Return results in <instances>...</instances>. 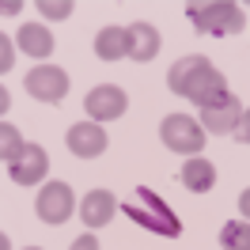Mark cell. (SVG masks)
Returning a JSON list of instances; mask_svg holds the SVG:
<instances>
[{
	"instance_id": "cell-1",
	"label": "cell",
	"mask_w": 250,
	"mask_h": 250,
	"mask_svg": "<svg viewBox=\"0 0 250 250\" xmlns=\"http://www.w3.org/2000/svg\"><path fill=\"white\" fill-rule=\"evenodd\" d=\"M167 87H171L178 99L205 106L208 99H216L220 91H228V80H224V72H220L208 57L189 53V57H182V61L171 64V72H167Z\"/></svg>"
},
{
	"instance_id": "cell-2",
	"label": "cell",
	"mask_w": 250,
	"mask_h": 250,
	"mask_svg": "<svg viewBox=\"0 0 250 250\" xmlns=\"http://www.w3.org/2000/svg\"><path fill=\"white\" fill-rule=\"evenodd\" d=\"M186 16L193 19L197 34H239L247 27V12L243 4L231 0H208V4H186Z\"/></svg>"
},
{
	"instance_id": "cell-3",
	"label": "cell",
	"mask_w": 250,
	"mask_h": 250,
	"mask_svg": "<svg viewBox=\"0 0 250 250\" xmlns=\"http://www.w3.org/2000/svg\"><path fill=\"white\" fill-rule=\"evenodd\" d=\"M125 216H133L137 224H144L148 231H159V235H167V239H174V235H182V224H178V216H174L167 205L159 201L152 189H137V201L133 205H125Z\"/></svg>"
},
{
	"instance_id": "cell-4",
	"label": "cell",
	"mask_w": 250,
	"mask_h": 250,
	"mask_svg": "<svg viewBox=\"0 0 250 250\" xmlns=\"http://www.w3.org/2000/svg\"><path fill=\"white\" fill-rule=\"evenodd\" d=\"M159 141L178 156H197L205 148V141H208V133L201 129V122H193L186 114H167L159 122Z\"/></svg>"
},
{
	"instance_id": "cell-5",
	"label": "cell",
	"mask_w": 250,
	"mask_h": 250,
	"mask_svg": "<svg viewBox=\"0 0 250 250\" xmlns=\"http://www.w3.org/2000/svg\"><path fill=\"white\" fill-rule=\"evenodd\" d=\"M23 87L38 103H61L68 95V72L57 68V64H38V68H31L23 76Z\"/></svg>"
},
{
	"instance_id": "cell-6",
	"label": "cell",
	"mask_w": 250,
	"mask_h": 250,
	"mask_svg": "<svg viewBox=\"0 0 250 250\" xmlns=\"http://www.w3.org/2000/svg\"><path fill=\"white\" fill-rule=\"evenodd\" d=\"M76 208V197H72V186L68 182H46L38 201H34V212L42 224H64Z\"/></svg>"
},
{
	"instance_id": "cell-7",
	"label": "cell",
	"mask_w": 250,
	"mask_h": 250,
	"mask_svg": "<svg viewBox=\"0 0 250 250\" xmlns=\"http://www.w3.org/2000/svg\"><path fill=\"white\" fill-rule=\"evenodd\" d=\"M243 118V106H239V99L231 91H220L216 99H208L201 106V129L205 133H235V125Z\"/></svg>"
},
{
	"instance_id": "cell-8",
	"label": "cell",
	"mask_w": 250,
	"mask_h": 250,
	"mask_svg": "<svg viewBox=\"0 0 250 250\" xmlns=\"http://www.w3.org/2000/svg\"><path fill=\"white\" fill-rule=\"evenodd\" d=\"M125 106H129V95H125L122 87H114V83L91 87L87 99H83V110H87L91 122H114V118L125 114Z\"/></svg>"
},
{
	"instance_id": "cell-9",
	"label": "cell",
	"mask_w": 250,
	"mask_h": 250,
	"mask_svg": "<svg viewBox=\"0 0 250 250\" xmlns=\"http://www.w3.org/2000/svg\"><path fill=\"white\" fill-rule=\"evenodd\" d=\"M49 171V156L42 144H23V152H19L16 163H8V174H12V182L16 186H34V182H42Z\"/></svg>"
},
{
	"instance_id": "cell-10",
	"label": "cell",
	"mask_w": 250,
	"mask_h": 250,
	"mask_svg": "<svg viewBox=\"0 0 250 250\" xmlns=\"http://www.w3.org/2000/svg\"><path fill=\"white\" fill-rule=\"evenodd\" d=\"M68 152L76 159H95L106 152V129L99 122H80L68 129Z\"/></svg>"
},
{
	"instance_id": "cell-11",
	"label": "cell",
	"mask_w": 250,
	"mask_h": 250,
	"mask_svg": "<svg viewBox=\"0 0 250 250\" xmlns=\"http://www.w3.org/2000/svg\"><path fill=\"white\" fill-rule=\"evenodd\" d=\"M118 212V201H114V193L110 189H91V193H83V201H80V220L99 231V228H106L110 220Z\"/></svg>"
},
{
	"instance_id": "cell-12",
	"label": "cell",
	"mask_w": 250,
	"mask_h": 250,
	"mask_svg": "<svg viewBox=\"0 0 250 250\" xmlns=\"http://www.w3.org/2000/svg\"><path fill=\"white\" fill-rule=\"evenodd\" d=\"M159 31L152 23H133V27H125V57H133V61H152L159 53Z\"/></svg>"
},
{
	"instance_id": "cell-13",
	"label": "cell",
	"mask_w": 250,
	"mask_h": 250,
	"mask_svg": "<svg viewBox=\"0 0 250 250\" xmlns=\"http://www.w3.org/2000/svg\"><path fill=\"white\" fill-rule=\"evenodd\" d=\"M182 186H186L189 193H208V189L216 186V167L201 156L186 159V163H182Z\"/></svg>"
},
{
	"instance_id": "cell-14",
	"label": "cell",
	"mask_w": 250,
	"mask_h": 250,
	"mask_svg": "<svg viewBox=\"0 0 250 250\" xmlns=\"http://www.w3.org/2000/svg\"><path fill=\"white\" fill-rule=\"evenodd\" d=\"M16 42H19V49H23V53H31V57H38V61L53 53V34H49L46 27H38V23H27V27H19Z\"/></svg>"
},
{
	"instance_id": "cell-15",
	"label": "cell",
	"mask_w": 250,
	"mask_h": 250,
	"mask_svg": "<svg viewBox=\"0 0 250 250\" xmlns=\"http://www.w3.org/2000/svg\"><path fill=\"white\" fill-rule=\"evenodd\" d=\"M95 57L99 61H122L125 57V27H103L95 34Z\"/></svg>"
},
{
	"instance_id": "cell-16",
	"label": "cell",
	"mask_w": 250,
	"mask_h": 250,
	"mask_svg": "<svg viewBox=\"0 0 250 250\" xmlns=\"http://www.w3.org/2000/svg\"><path fill=\"white\" fill-rule=\"evenodd\" d=\"M220 247H224V250H250V224H247V220H231V224H224V231H220Z\"/></svg>"
},
{
	"instance_id": "cell-17",
	"label": "cell",
	"mask_w": 250,
	"mask_h": 250,
	"mask_svg": "<svg viewBox=\"0 0 250 250\" xmlns=\"http://www.w3.org/2000/svg\"><path fill=\"white\" fill-rule=\"evenodd\" d=\"M19 152H23V137H19L16 125L0 122V163H16Z\"/></svg>"
},
{
	"instance_id": "cell-18",
	"label": "cell",
	"mask_w": 250,
	"mask_h": 250,
	"mask_svg": "<svg viewBox=\"0 0 250 250\" xmlns=\"http://www.w3.org/2000/svg\"><path fill=\"white\" fill-rule=\"evenodd\" d=\"M38 12L46 19H68L72 16V0H38Z\"/></svg>"
},
{
	"instance_id": "cell-19",
	"label": "cell",
	"mask_w": 250,
	"mask_h": 250,
	"mask_svg": "<svg viewBox=\"0 0 250 250\" xmlns=\"http://www.w3.org/2000/svg\"><path fill=\"white\" fill-rule=\"evenodd\" d=\"M12 64H16V42L0 31V72H12Z\"/></svg>"
},
{
	"instance_id": "cell-20",
	"label": "cell",
	"mask_w": 250,
	"mask_h": 250,
	"mask_svg": "<svg viewBox=\"0 0 250 250\" xmlns=\"http://www.w3.org/2000/svg\"><path fill=\"white\" fill-rule=\"evenodd\" d=\"M235 137L243 144H250V110H243V118H239V125H235Z\"/></svg>"
},
{
	"instance_id": "cell-21",
	"label": "cell",
	"mask_w": 250,
	"mask_h": 250,
	"mask_svg": "<svg viewBox=\"0 0 250 250\" xmlns=\"http://www.w3.org/2000/svg\"><path fill=\"white\" fill-rule=\"evenodd\" d=\"M68 250H99V243H95V235L87 231V235H80V239H76V243H72Z\"/></svg>"
},
{
	"instance_id": "cell-22",
	"label": "cell",
	"mask_w": 250,
	"mask_h": 250,
	"mask_svg": "<svg viewBox=\"0 0 250 250\" xmlns=\"http://www.w3.org/2000/svg\"><path fill=\"white\" fill-rule=\"evenodd\" d=\"M239 208H243V216H247V224H250V186L239 193Z\"/></svg>"
},
{
	"instance_id": "cell-23",
	"label": "cell",
	"mask_w": 250,
	"mask_h": 250,
	"mask_svg": "<svg viewBox=\"0 0 250 250\" xmlns=\"http://www.w3.org/2000/svg\"><path fill=\"white\" fill-rule=\"evenodd\" d=\"M16 12H19V0H8V4L0 0V16H16Z\"/></svg>"
},
{
	"instance_id": "cell-24",
	"label": "cell",
	"mask_w": 250,
	"mask_h": 250,
	"mask_svg": "<svg viewBox=\"0 0 250 250\" xmlns=\"http://www.w3.org/2000/svg\"><path fill=\"white\" fill-rule=\"evenodd\" d=\"M12 106V95H8V87H4V83H0V114H4V110Z\"/></svg>"
},
{
	"instance_id": "cell-25",
	"label": "cell",
	"mask_w": 250,
	"mask_h": 250,
	"mask_svg": "<svg viewBox=\"0 0 250 250\" xmlns=\"http://www.w3.org/2000/svg\"><path fill=\"white\" fill-rule=\"evenodd\" d=\"M0 250H12V243H8V235L0 231Z\"/></svg>"
},
{
	"instance_id": "cell-26",
	"label": "cell",
	"mask_w": 250,
	"mask_h": 250,
	"mask_svg": "<svg viewBox=\"0 0 250 250\" xmlns=\"http://www.w3.org/2000/svg\"><path fill=\"white\" fill-rule=\"evenodd\" d=\"M27 250H42V247H27Z\"/></svg>"
}]
</instances>
